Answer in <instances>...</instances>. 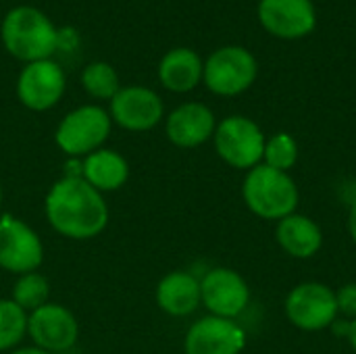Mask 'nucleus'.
Listing matches in <instances>:
<instances>
[{
	"label": "nucleus",
	"mask_w": 356,
	"mask_h": 354,
	"mask_svg": "<svg viewBox=\"0 0 356 354\" xmlns=\"http://www.w3.org/2000/svg\"><path fill=\"white\" fill-rule=\"evenodd\" d=\"M275 240L292 259H313L323 246V232L311 217L292 213L277 221Z\"/></svg>",
	"instance_id": "f3484780"
},
{
	"label": "nucleus",
	"mask_w": 356,
	"mask_h": 354,
	"mask_svg": "<svg viewBox=\"0 0 356 354\" xmlns=\"http://www.w3.org/2000/svg\"><path fill=\"white\" fill-rule=\"evenodd\" d=\"M259 21L275 38L300 40L317 25L313 0H261Z\"/></svg>",
	"instance_id": "4468645a"
},
{
	"label": "nucleus",
	"mask_w": 356,
	"mask_h": 354,
	"mask_svg": "<svg viewBox=\"0 0 356 354\" xmlns=\"http://www.w3.org/2000/svg\"><path fill=\"white\" fill-rule=\"evenodd\" d=\"M154 298L165 315L190 317L202 305L200 280L190 271H171L159 282Z\"/></svg>",
	"instance_id": "dca6fc26"
},
{
	"label": "nucleus",
	"mask_w": 356,
	"mask_h": 354,
	"mask_svg": "<svg viewBox=\"0 0 356 354\" xmlns=\"http://www.w3.org/2000/svg\"><path fill=\"white\" fill-rule=\"evenodd\" d=\"M81 177L100 194L121 190L129 179L127 159L111 148H98L81 159Z\"/></svg>",
	"instance_id": "a211bd4d"
},
{
	"label": "nucleus",
	"mask_w": 356,
	"mask_h": 354,
	"mask_svg": "<svg viewBox=\"0 0 356 354\" xmlns=\"http://www.w3.org/2000/svg\"><path fill=\"white\" fill-rule=\"evenodd\" d=\"M10 300L17 303L27 315L33 313L35 309L44 307L50 303V282L46 275L40 271L23 273L17 275L13 290H10Z\"/></svg>",
	"instance_id": "aec40b11"
},
{
	"label": "nucleus",
	"mask_w": 356,
	"mask_h": 354,
	"mask_svg": "<svg viewBox=\"0 0 356 354\" xmlns=\"http://www.w3.org/2000/svg\"><path fill=\"white\" fill-rule=\"evenodd\" d=\"M242 200L259 219L280 221L296 213L300 194L290 173L271 169L261 163L246 171L242 182Z\"/></svg>",
	"instance_id": "f03ea898"
},
{
	"label": "nucleus",
	"mask_w": 356,
	"mask_h": 354,
	"mask_svg": "<svg viewBox=\"0 0 356 354\" xmlns=\"http://www.w3.org/2000/svg\"><path fill=\"white\" fill-rule=\"evenodd\" d=\"M111 127L113 119L104 108L83 104L60 119L54 131V142L69 159H83L102 148L111 136Z\"/></svg>",
	"instance_id": "20e7f679"
},
{
	"label": "nucleus",
	"mask_w": 356,
	"mask_h": 354,
	"mask_svg": "<svg viewBox=\"0 0 356 354\" xmlns=\"http://www.w3.org/2000/svg\"><path fill=\"white\" fill-rule=\"evenodd\" d=\"M27 336V313L10 298H0V353L15 351Z\"/></svg>",
	"instance_id": "4be33fe9"
},
{
	"label": "nucleus",
	"mask_w": 356,
	"mask_h": 354,
	"mask_svg": "<svg viewBox=\"0 0 356 354\" xmlns=\"http://www.w3.org/2000/svg\"><path fill=\"white\" fill-rule=\"evenodd\" d=\"M202 73L204 63L192 48H173L159 65V79L163 88L175 94L192 92L202 81Z\"/></svg>",
	"instance_id": "6ab92c4d"
},
{
	"label": "nucleus",
	"mask_w": 356,
	"mask_h": 354,
	"mask_svg": "<svg viewBox=\"0 0 356 354\" xmlns=\"http://www.w3.org/2000/svg\"><path fill=\"white\" fill-rule=\"evenodd\" d=\"M44 261V244L38 232L13 215L0 217V269L13 275L38 271Z\"/></svg>",
	"instance_id": "6e6552de"
},
{
	"label": "nucleus",
	"mask_w": 356,
	"mask_h": 354,
	"mask_svg": "<svg viewBox=\"0 0 356 354\" xmlns=\"http://www.w3.org/2000/svg\"><path fill=\"white\" fill-rule=\"evenodd\" d=\"M338 315L344 319H356V282H348L336 290Z\"/></svg>",
	"instance_id": "b1692460"
},
{
	"label": "nucleus",
	"mask_w": 356,
	"mask_h": 354,
	"mask_svg": "<svg viewBox=\"0 0 356 354\" xmlns=\"http://www.w3.org/2000/svg\"><path fill=\"white\" fill-rule=\"evenodd\" d=\"M265 134L257 121L244 115H229L217 123L213 134V144L219 159L234 167L250 171L263 163Z\"/></svg>",
	"instance_id": "39448f33"
},
{
	"label": "nucleus",
	"mask_w": 356,
	"mask_h": 354,
	"mask_svg": "<svg viewBox=\"0 0 356 354\" xmlns=\"http://www.w3.org/2000/svg\"><path fill=\"white\" fill-rule=\"evenodd\" d=\"M111 119L127 131H148L163 121L161 96L144 86L121 88L111 100Z\"/></svg>",
	"instance_id": "ddd939ff"
},
{
	"label": "nucleus",
	"mask_w": 356,
	"mask_h": 354,
	"mask_svg": "<svg viewBox=\"0 0 356 354\" xmlns=\"http://www.w3.org/2000/svg\"><path fill=\"white\" fill-rule=\"evenodd\" d=\"M348 234L356 244V198L350 202V211H348Z\"/></svg>",
	"instance_id": "a878e982"
},
{
	"label": "nucleus",
	"mask_w": 356,
	"mask_h": 354,
	"mask_svg": "<svg viewBox=\"0 0 356 354\" xmlns=\"http://www.w3.org/2000/svg\"><path fill=\"white\" fill-rule=\"evenodd\" d=\"M81 86L92 98H98V100H113V96L121 90L117 69L104 61L90 63L83 69Z\"/></svg>",
	"instance_id": "412c9836"
},
{
	"label": "nucleus",
	"mask_w": 356,
	"mask_h": 354,
	"mask_svg": "<svg viewBox=\"0 0 356 354\" xmlns=\"http://www.w3.org/2000/svg\"><path fill=\"white\" fill-rule=\"evenodd\" d=\"M288 321L302 332H321L340 317L336 290L321 282H302L294 286L284 303Z\"/></svg>",
	"instance_id": "0eeeda50"
},
{
	"label": "nucleus",
	"mask_w": 356,
	"mask_h": 354,
	"mask_svg": "<svg viewBox=\"0 0 356 354\" xmlns=\"http://www.w3.org/2000/svg\"><path fill=\"white\" fill-rule=\"evenodd\" d=\"M246 348V332L236 319L207 315L190 325L184 338L186 354H240Z\"/></svg>",
	"instance_id": "f8f14e48"
},
{
	"label": "nucleus",
	"mask_w": 356,
	"mask_h": 354,
	"mask_svg": "<svg viewBox=\"0 0 356 354\" xmlns=\"http://www.w3.org/2000/svg\"><path fill=\"white\" fill-rule=\"evenodd\" d=\"M0 38L4 48L19 61H46L56 52L58 31L52 21L33 6H17L2 21Z\"/></svg>",
	"instance_id": "7ed1b4c3"
},
{
	"label": "nucleus",
	"mask_w": 356,
	"mask_h": 354,
	"mask_svg": "<svg viewBox=\"0 0 356 354\" xmlns=\"http://www.w3.org/2000/svg\"><path fill=\"white\" fill-rule=\"evenodd\" d=\"M27 336L44 353H67L79 338V323L67 307L48 303L27 315Z\"/></svg>",
	"instance_id": "9d476101"
},
{
	"label": "nucleus",
	"mask_w": 356,
	"mask_h": 354,
	"mask_svg": "<svg viewBox=\"0 0 356 354\" xmlns=\"http://www.w3.org/2000/svg\"><path fill=\"white\" fill-rule=\"evenodd\" d=\"M332 334L336 338H346L348 336V330H350V319H344V317H338L332 325H330Z\"/></svg>",
	"instance_id": "393cba45"
},
{
	"label": "nucleus",
	"mask_w": 356,
	"mask_h": 354,
	"mask_svg": "<svg viewBox=\"0 0 356 354\" xmlns=\"http://www.w3.org/2000/svg\"><path fill=\"white\" fill-rule=\"evenodd\" d=\"M10 354H50V353H44V351H40V348H35V346H27V348H15Z\"/></svg>",
	"instance_id": "cd10ccee"
},
{
	"label": "nucleus",
	"mask_w": 356,
	"mask_h": 354,
	"mask_svg": "<svg viewBox=\"0 0 356 354\" xmlns=\"http://www.w3.org/2000/svg\"><path fill=\"white\" fill-rule=\"evenodd\" d=\"M65 88V71L50 58L27 63L17 79V96L21 104L35 113L52 108L63 98Z\"/></svg>",
	"instance_id": "9b49d317"
},
{
	"label": "nucleus",
	"mask_w": 356,
	"mask_h": 354,
	"mask_svg": "<svg viewBox=\"0 0 356 354\" xmlns=\"http://www.w3.org/2000/svg\"><path fill=\"white\" fill-rule=\"evenodd\" d=\"M298 142L288 131H277L271 138L265 140V152H263V165L290 173L298 163Z\"/></svg>",
	"instance_id": "5701e85b"
},
{
	"label": "nucleus",
	"mask_w": 356,
	"mask_h": 354,
	"mask_svg": "<svg viewBox=\"0 0 356 354\" xmlns=\"http://www.w3.org/2000/svg\"><path fill=\"white\" fill-rule=\"evenodd\" d=\"M48 225L67 240H92L108 225L104 194L94 190L83 177H60L44 198Z\"/></svg>",
	"instance_id": "f257e3e1"
},
{
	"label": "nucleus",
	"mask_w": 356,
	"mask_h": 354,
	"mask_svg": "<svg viewBox=\"0 0 356 354\" xmlns=\"http://www.w3.org/2000/svg\"><path fill=\"white\" fill-rule=\"evenodd\" d=\"M346 340H348V344H350V348L356 353V319L350 321V330H348V336H346Z\"/></svg>",
	"instance_id": "bb28decb"
},
{
	"label": "nucleus",
	"mask_w": 356,
	"mask_h": 354,
	"mask_svg": "<svg viewBox=\"0 0 356 354\" xmlns=\"http://www.w3.org/2000/svg\"><path fill=\"white\" fill-rule=\"evenodd\" d=\"M200 296L209 315L236 319L250 303V288L236 269L213 267L200 280Z\"/></svg>",
	"instance_id": "1a4fd4ad"
},
{
	"label": "nucleus",
	"mask_w": 356,
	"mask_h": 354,
	"mask_svg": "<svg viewBox=\"0 0 356 354\" xmlns=\"http://www.w3.org/2000/svg\"><path fill=\"white\" fill-rule=\"evenodd\" d=\"M217 127L215 113L202 102H184L173 108L165 123L169 142L177 148H198L213 140Z\"/></svg>",
	"instance_id": "2eb2a0df"
},
{
	"label": "nucleus",
	"mask_w": 356,
	"mask_h": 354,
	"mask_svg": "<svg viewBox=\"0 0 356 354\" xmlns=\"http://www.w3.org/2000/svg\"><path fill=\"white\" fill-rule=\"evenodd\" d=\"M0 207H2V186H0Z\"/></svg>",
	"instance_id": "c85d7f7f"
},
{
	"label": "nucleus",
	"mask_w": 356,
	"mask_h": 354,
	"mask_svg": "<svg viewBox=\"0 0 356 354\" xmlns=\"http://www.w3.org/2000/svg\"><path fill=\"white\" fill-rule=\"evenodd\" d=\"M259 75V63L254 54L242 46L217 48L204 61L202 81L217 96H240L244 94Z\"/></svg>",
	"instance_id": "423d86ee"
}]
</instances>
